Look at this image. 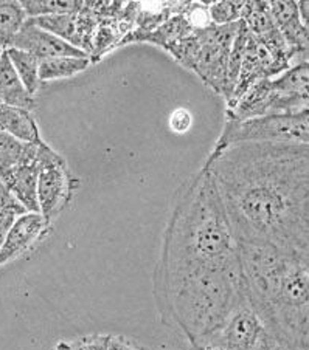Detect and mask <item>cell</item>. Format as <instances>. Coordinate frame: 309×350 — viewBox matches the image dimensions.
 Wrapping results in <instances>:
<instances>
[{"instance_id": "cell-1", "label": "cell", "mask_w": 309, "mask_h": 350, "mask_svg": "<svg viewBox=\"0 0 309 350\" xmlns=\"http://www.w3.org/2000/svg\"><path fill=\"white\" fill-rule=\"evenodd\" d=\"M154 297L162 323L193 347L246 301L240 245L206 166L174 197L154 271Z\"/></svg>"}, {"instance_id": "cell-2", "label": "cell", "mask_w": 309, "mask_h": 350, "mask_svg": "<svg viewBox=\"0 0 309 350\" xmlns=\"http://www.w3.org/2000/svg\"><path fill=\"white\" fill-rule=\"evenodd\" d=\"M203 166L238 242L309 256V144H233Z\"/></svg>"}, {"instance_id": "cell-3", "label": "cell", "mask_w": 309, "mask_h": 350, "mask_svg": "<svg viewBox=\"0 0 309 350\" xmlns=\"http://www.w3.org/2000/svg\"><path fill=\"white\" fill-rule=\"evenodd\" d=\"M238 245L249 306L283 350H309V256Z\"/></svg>"}, {"instance_id": "cell-4", "label": "cell", "mask_w": 309, "mask_h": 350, "mask_svg": "<svg viewBox=\"0 0 309 350\" xmlns=\"http://www.w3.org/2000/svg\"><path fill=\"white\" fill-rule=\"evenodd\" d=\"M240 25L241 21L230 25L210 23L203 28H196L168 53L184 67L195 72L213 92L224 96L229 57Z\"/></svg>"}, {"instance_id": "cell-5", "label": "cell", "mask_w": 309, "mask_h": 350, "mask_svg": "<svg viewBox=\"0 0 309 350\" xmlns=\"http://www.w3.org/2000/svg\"><path fill=\"white\" fill-rule=\"evenodd\" d=\"M241 143L309 144V110L297 113H275L250 120H225L213 150Z\"/></svg>"}, {"instance_id": "cell-6", "label": "cell", "mask_w": 309, "mask_h": 350, "mask_svg": "<svg viewBox=\"0 0 309 350\" xmlns=\"http://www.w3.org/2000/svg\"><path fill=\"white\" fill-rule=\"evenodd\" d=\"M81 182L70 172L66 160L42 142L39 144L38 205L39 214L49 225L66 208Z\"/></svg>"}, {"instance_id": "cell-7", "label": "cell", "mask_w": 309, "mask_h": 350, "mask_svg": "<svg viewBox=\"0 0 309 350\" xmlns=\"http://www.w3.org/2000/svg\"><path fill=\"white\" fill-rule=\"evenodd\" d=\"M196 350H283L247 299L230 314L223 327L197 344Z\"/></svg>"}, {"instance_id": "cell-8", "label": "cell", "mask_w": 309, "mask_h": 350, "mask_svg": "<svg viewBox=\"0 0 309 350\" xmlns=\"http://www.w3.org/2000/svg\"><path fill=\"white\" fill-rule=\"evenodd\" d=\"M269 10L280 34L288 45L291 66L309 62V40L300 17L299 2L273 0L269 2Z\"/></svg>"}, {"instance_id": "cell-9", "label": "cell", "mask_w": 309, "mask_h": 350, "mask_svg": "<svg viewBox=\"0 0 309 350\" xmlns=\"http://www.w3.org/2000/svg\"><path fill=\"white\" fill-rule=\"evenodd\" d=\"M10 49L27 51L39 61L61 56H87L84 51L75 49L66 40L55 36L50 31L42 30L32 19H27V22L23 23L21 31L16 34L13 42H11Z\"/></svg>"}, {"instance_id": "cell-10", "label": "cell", "mask_w": 309, "mask_h": 350, "mask_svg": "<svg viewBox=\"0 0 309 350\" xmlns=\"http://www.w3.org/2000/svg\"><path fill=\"white\" fill-rule=\"evenodd\" d=\"M50 228L51 225L47 224L39 213H25L17 217L0 247V267L10 264L32 250L47 236Z\"/></svg>"}, {"instance_id": "cell-11", "label": "cell", "mask_w": 309, "mask_h": 350, "mask_svg": "<svg viewBox=\"0 0 309 350\" xmlns=\"http://www.w3.org/2000/svg\"><path fill=\"white\" fill-rule=\"evenodd\" d=\"M40 144V143H39ZM39 144L34 152L19 165L0 174V180L10 194L25 209V213H39L38 177H39Z\"/></svg>"}, {"instance_id": "cell-12", "label": "cell", "mask_w": 309, "mask_h": 350, "mask_svg": "<svg viewBox=\"0 0 309 350\" xmlns=\"http://www.w3.org/2000/svg\"><path fill=\"white\" fill-rule=\"evenodd\" d=\"M0 131L22 143L38 144L42 142L39 126L30 110L11 107L0 103Z\"/></svg>"}, {"instance_id": "cell-13", "label": "cell", "mask_w": 309, "mask_h": 350, "mask_svg": "<svg viewBox=\"0 0 309 350\" xmlns=\"http://www.w3.org/2000/svg\"><path fill=\"white\" fill-rule=\"evenodd\" d=\"M0 103L11 107L30 110L34 107V96L25 89L17 77L7 51L3 50L0 57Z\"/></svg>"}, {"instance_id": "cell-14", "label": "cell", "mask_w": 309, "mask_h": 350, "mask_svg": "<svg viewBox=\"0 0 309 350\" xmlns=\"http://www.w3.org/2000/svg\"><path fill=\"white\" fill-rule=\"evenodd\" d=\"M92 64L89 56H61L39 62L40 84L50 81L73 78Z\"/></svg>"}, {"instance_id": "cell-15", "label": "cell", "mask_w": 309, "mask_h": 350, "mask_svg": "<svg viewBox=\"0 0 309 350\" xmlns=\"http://www.w3.org/2000/svg\"><path fill=\"white\" fill-rule=\"evenodd\" d=\"M27 14L17 0H0V49H10L11 42L27 22Z\"/></svg>"}, {"instance_id": "cell-16", "label": "cell", "mask_w": 309, "mask_h": 350, "mask_svg": "<svg viewBox=\"0 0 309 350\" xmlns=\"http://www.w3.org/2000/svg\"><path fill=\"white\" fill-rule=\"evenodd\" d=\"M7 55L10 57L11 64L16 70L17 77L25 85V89L30 92V95L34 96V93L39 90L40 79H39V59H36L33 55L27 53V51L17 50V49H7Z\"/></svg>"}, {"instance_id": "cell-17", "label": "cell", "mask_w": 309, "mask_h": 350, "mask_svg": "<svg viewBox=\"0 0 309 350\" xmlns=\"http://www.w3.org/2000/svg\"><path fill=\"white\" fill-rule=\"evenodd\" d=\"M38 144L22 143L3 131H0V174L27 160L36 150Z\"/></svg>"}, {"instance_id": "cell-18", "label": "cell", "mask_w": 309, "mask_h": 350, "mask_svg": "<svg viewBox=\"0 0 309 350\" xmlns=\"http://www.w3.org/2000/svg\"><path fill=\"white\" fill-rule=\"evenodd\" d=\"M83 2L75 0H22L21 5L28 19L45 16H60L75 13Z\"/></svg>"}, {"instance_id": "cell-19", "label": "cell", "mask_w": 309, "mask_h": 350, "mask_svg": "<svg viewBox=\"0 0 309 350\" xmlns=\"http://www.w3.org/2000/svg\"><path fill=\"white\" fill-rule=\"evenodd\" d=\"M244 2H230V0H223V2H212L207 5L208 17L213 25H230L241 21Z\"/></svg>"}, {"instance_id": "cell-20", "label": "cell", "mask_w": 309, "mask_h": 350, "mask_svg": "<svg viewBox=\"0 0 309 350\" xmlns=\"http://www.w3.org/2000/svg\"><path fill=\"white\" fill-rule=\"evenodd\" d=\"M22 214H25V209L22 206L10 208L7 211L0 213V247H2L5 237H7L8 231L11 230V226H13L16 219L21 217Z\"/></svg>"}, {"instance_id": "cell-21", "label": "cell", "mask_w": 309, "mask_h": 350, "mask_svg": "<svg viewBox=\"0 0 309 350\" xmlns=\"http://www.w3.org/2000/svg\"><path fill=\"white\" fill-rule=\"evenodd\" d=\"M16 206H21V205L16 202V198L10 194L7 186H5L2 183V180H0V213L7 211V209H10V208H16Z\"/></svg>"}, {"instance_id": "cell-22", "label": "cell", "mask_w": 309, "mask_h": 350, "mask_svg": "<svg viewBox=\"0 0 309 350\" xmlns=\"http://www.w3.org/2000/svg\"><path fill=\"white\" fill-rule=\"evenodd\" d=\"M108 350H137L129 342L120 338H108Z\"/></svg>"}, {"instance_id": "cell-23", "label": "cell", "mask_w": 309, "mask_h": 350, "mask_svg": "<svg viewBox=\"0 0 309 350\" xmlns=\"http://www.w3.org/2000/svg\"><path fill=\"white\" fill-rule=\"evenodd\" d=\"M299 11H300L303 27H305L306 36L309 40V0H301V2H299Z\"/></svg>"}, {"instance_id": "cell-24", "label": "cell", "mask_w": 309, "mask_h": 350, "mask_svg": "<svg viewBox=\"0 0 309 350\" xmlns=\"http://www.w3.org/2000/svg\"><path fill=\"white\" fill-rule=\"evenodd\" d=\"M2 53H3V50H2V49H0V57H2Z\"/></svg>"}]
</instances>
